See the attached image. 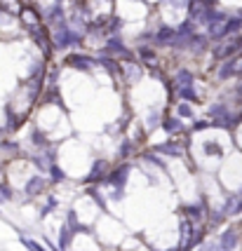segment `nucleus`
<instances>
[{
  "label": "nucleus",
  "mask_w": 242,
  "mask_h": 251,
  "mask_svg": "<svg viewBox=\"0 0 242 251\" xmlns=\"http://www.w3.org/2000/svg\"><path fill=\"white\" fill-rule=\"evenodd\" d=\"M71 232H73V230L68 228V226H64V228H61V232H59V249H61V251L68 249V244H71Z\"/></svg>",
  "instance_id": "obj_5"
},
{
  "label": "nucleus",
  "mask_w": 242,
  "mask_h": 251,
  "mask_svg": "<svg viewBox=\"0 0 242 251\" xmlns=\"http://www.w3.org/2000/svg\"><path fill=\"white\" fill-rule=\"evenodd\" d=\"M158 153H169L174 157V155H181V151L176 148L174 143H165V146H158Z\"/></svg>",
  "instance_id": "obj_8"
},
{
  "label": "nucleus",
  "mask_w": 242,
  "mask_h": 251,
  "mask_svg": "<svg viewBox=\"0 0 242 251\" xmlns=\"http://www.w3.org/2000/svg\"><path fill=\"white\" fill-rule=\"evenodd\" d=\"M172 251H179V249H172Z\"/></svg>",
  "instance_id": "obj_14"
},
{
  "label": "nucleus",
  "mask_w": 242,
  "mask_h": 251,
  "mask_svg": "<svg viewBox=\"0 0 242 251\" xmlns=\"http://www.w3.org/2000/svg\"><path fill=\"white\" fill-rule=\"evenodd\" d=\"M127 172H130V164H122L120 169L110 172L106 178H108V183H113L115 188H122V186H125V181H127Z\"/></svg>",
  "instance_id": "obj_2"
},
{
  "label": "nucleus",
  "mask_w": 242,
  "mask_h": 251,
  "mask_svg": "<svg viewBox=\"0 0 242 251\" xmlns=\"http://www.w3.org/2000/svg\"><path fill=\"white\" fill-rule=\"evenodd\" d=\"M22 244L26 247V249H31V251H47L43 244H40V242L31 240V237H22Z\"/></svg>",
  "instance_id": "obj_6"
},
{
  "label": "nucleus",
  "mask_w": 242,
  "mask_h": 251,
  "mask_svg": "<svg viewBox=\"0 0 242 251\" xmlns=\"http://www.w3.org/2000/svg\"><path fill=\"white\" fill-rule=\"evenodd\" d=\"M219 244H221V249L223 251H233L235 247H238V235H235V230H223L221 232V237H219Z\"/></svg>",
  "instance_id": "obj_3"
},
{
  "label": "nucleus",
  "mask_w": 242,
  "mask_h": 251,
  "mask_svg": "<svg viewBox=\"0 0 242 251\" xmlns=\"http://www.w3.org/2000/svg\"><path fill=\"white\" fill-rule=\"evenodd\" d=\"M179 113H181V115H190V108H188V106H179Z\"/></svg>",
  "instance_id": "obj_13"
},
{
  "label": "nucleus",
  "mask_w": 242,
  "mask_h": 251,
  "mask_svg": "<svg viewBox=\"0 0 242 251\" xmlns=\"http://www.w3.org/2000/svg\"><path fill=\"white\" fill-rule=\"evenodd\" d=\"M43 186H45V181H43V176H33L28 183H26V195H38V193H43Z\"/></svg>",
  "instance_id": "obj_4"
},
{
  "label": "nucleus",
  "mask_w": 242,
  "mask_h": 251,
  "mask_svg": "<svg viewBox=\"0 0 242 251\" xmlns=\"http://www.w3.org/2000/svg\"><path fill=\"white\" fill-rule=\"evenodd\" d=\"M186 214L193 221H200L202 219V207H200V204H190V207H186Z\"/></svg>",
  "instance_id": "obj_7"
},
{
  "label": "nucleus",
  "mask_w": 242,
  "mask_h": 251,
  "mask_svg": "<svg viewBox=\"0 0 242 251\" xmlns=\"http://www.w3.org/2000/svg\"><path fill=\"white\" fill-rule=\"evenodd\" d=\"M66 176H64V172H59V167H52V181H64Z\"/></svg>",
  "instance_id": "obj_10"
},
{
  "label": "nucleus",
  "mask_w": 242,
  "mask_h": 251,
  "mask_svg": "<svg viewBox=\"0 0 242 251\" xmlns=\"http://www.w3.org/2000/svg\"><path fill=\"white\" fill-rule=\"evenodd\" d=\"M184 232H188L186 242H184V249H186V251L195 249V247H198L200 242H202V237H205V230H200V228L188 230V223H184Z\"/></svg>",
  "instance_id": "obj_1"
},
{
  "label": "nucleus",
  "mask_w": 242,
  "mask_h": 251,
  "mask_svg": "<svg viewBox=\"0 0 242 251\" xmlns=\"http://www.w3.org/2000/svg\"><path fill=\"white\" fill-rule=\"evenodd\" d=\"M68 226L73 228V232H78V230H85L82 226H78V221H76V211H68Z\"/></svg>",
  "instance_id": "obj_9"
},
{
  "label": "nucleus",
  "mask_w": 242,
  "mask_h": 251,
  "mask_svg": "<svg viewBox=\"0 0 242 251\" xmlns=\"http://www.w3.org/2000/svg\"><path fill=\"white\" fill-rule=\"evenodd\" d=\"M167 129H169V131H179V129H181V125H179V122H172V120H169V122H167Z\"/></svg>",
  "instance_id": "obj_12"
},
{
  "label": "nucleus",
  "mask_w": 242,
  "mask_h": 251,
  "mask_svg": "<svg viewBox=\"0 0 242 251\" xmlns=\"http://www.w3.org/2000/svg\"><path fill=\"white\" fill-rule=\"evenodd\" d=\"M205 153H207V155H212V153L221 155V148H219V146H212V143H207V146H205Z\"/></svg>",
  "instance_id": "obj_11"
}]
</instances>
